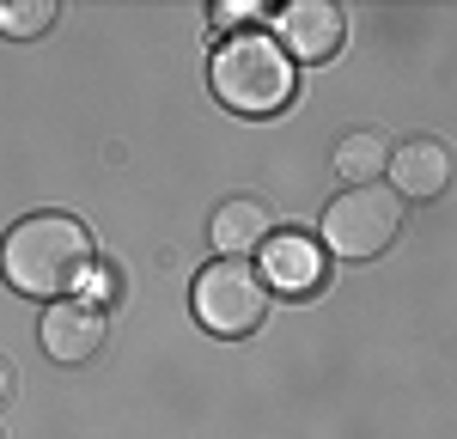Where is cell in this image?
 Segmentation results:
<instances>
[{
	"label": "cell",
	"mask_w": 457,
	"mask_h": 439,
	"mask_svg": "<svg viewBox=\"0 0 457 439\" xmlns=\"http://www.w3.org/2000/svg\"><path fill=\"white\" fill-rule=\"evenodd\" d=\"M0 275L25 299H73V287L92 275V232L73 214H31L0 244Z\"/></svg>",
	"instance_id": "1"
},
{
	"label": "cell",
	"mask_w": 457,
	"mask_h": 439,
	"mask_svg": "<svg viewBox=\"0 0 457 439\" xmlns=\"http://www.w3.org/2000/svg\"><path fill=\"white\" fill-rule=\"evenodd\" d=\"M213 98L238 116H275L293 98V62L269 31H238L213 49Z\"/></svg>",
	"instance_id": "2"
},
{
	"label": "cell",
	"mask_w": 457,
	"mask_h": 439,
	"mask_svg": "<svg viewBox=\"0 0 457 439\" xmlns=\"http://www.w3.org/2000/svg\"><path fill=\"white\" fill-rule=\"evenodd\" d=\"M396 232H403V202L390 189H378V183H353L323 208V244L336 256H348V262L390 251Z\"/></svg>",
	"instance_id": "3"
},
{
	"label": "cell",
	"mask_w": 457,
	"mask_h": 439,
	"mask_svg": "<svg viewBox=\"0 0 457 439\" xmlns=\"http://www.w3.org/2000/svg\"><path fill=\"white\" fill-rule=\"evenodd\" d=\"M189 299H195L202 329H213V335H250V329L262 324V311H269V287H262V275L250 269L245 256L208 262L195 275V293Z\"/></svg>",
	"instance_id": "4"
},
{
	"label": "cell",
	"mask_w": 457,
	"mask_h": 439,
	"mask_svg": "<svg viewBox=\"0 0 457 439\" xmlns=\"http://www.w3.org/2000/svg\"><path fill=\"white\" fill-rule=\"evenodd\" d=\"M275 37H281L287 62H329L348 43V19L329 0H287L275 19Z\"/></svg>",
	"instance_id": "5"
},
{
	"label": "cell",
	"mask_w": 457,
	"mask_h": 439,
	"mask_svg": "<svg viewBox=\"0 0 457 439\" xmlns=\"http://www.w3.org/2000/svg\"><path fill=\"white\" fill-rule=\"evenodd\" d=\"M43 354L62 366H86L98 348H104V311L92 305V299H55L49 311H43Z\"/></svg>",
	"instance_id": "6"
},
{
	"label": "cell",
	"mask_w": 457,
	"mask_h": 439,
	"mask_svg": "<svg viewBox=\"0 0 457 439\" xmlns=\"http://www.w3.org/2000/svg\"><path fill=\"white\" fill-rule=\"evenodd\" d=\"M390 178H396V202L409 195V202H433V195H445V183H452V146L433 141V135H415V141H403L390 153L385 165Z\"/></svg>",
	"instance_id": "7"
},
{
	"label": "cell",
	"mask_w": 457,
	"mask_h": 439,
	"mask_svg": "<svg viewBox=\"0 0 457 439\" xmlns=\"http://www.w3.org/2000/svg\"><path fill=\"white\" fill-rule=\"evenodd\" d=\"M262 287L275 293H312L323 281V251L312 232H269L262 238Z\"/></svg>",
	"instance_id": "8"
},
{
	"label": "cell",
	"mask_w": 457,
	"mask_h": 439,
	"mask_svg": "<svg viewBox=\"0 0 457 439\" xmlns=\"http://www.w3.org/2000/svg\"><path fill=\"white\" fill-rule=\"evenodd\" d=\"M262 238H269V208L250 202V195H232V202L213 214V244L226 256H245L250 244H262Z\"/></svg>",
	"instance_id": "9"
},
{
	"label": "cell",
	"mask_w": 457,
	"mask_h": 439,
	"mask_svg": "<svg viewBox=\"0 0 457 439\" xmlns=\"http://www.w3.org/2000/svg\"><path fill=\"white\" fill-rule=\"evenodd\" d=\"M385 165H390V146L378 141L372 128H366V135H348V141L336 146V171L348 178V189H353V183H372Z\"/></svg>",
	"instance_id": "10"
},
{
	"label": "cell",
	"mask_w": 457,
	"mask_h": 439,
	"mask_svg": "<svg viewBox=\"0 0 457 439\" xmlns=\"http://www.w3.org/2000/svg\"><path fill=\"white\" fill-rule=\"evenodd\" d=\"M55 25V0H0V31L6 37H37V31H49Z\"/></svg>",
	"instance_id": "11"
},
{
	"label": "cell",
	"mask_w": 457,
	"mask_h": 439,
	"mask_svg": "<svg viewBox=\"0 0 457 439\" xmlns=\"http://www.w3.org/2000/svg\"><path fill=\"white\" fill-rule=\"evenodd\" d=\"M6 391H12V372H6V360H0V402H6Z\"/></svg>",
	"instance_id": "12"
},
{
	"label": "cell",
	"mask_w": 457,
	"mask_h": 439,
	"mask_svg": "<svg viewBox=\"0 0 457 439\" xmlns=\"http://www.w3.org/2000/svg\"><path fill=\"white\" fill-rule=\"evenodd\" d=\"M0 439H6V434H0Z\"/></svg>",
	"instance_id": "13"
}]
</instances>
